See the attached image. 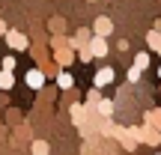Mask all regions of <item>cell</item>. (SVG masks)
<instances>
[{
    "instance_id": "cell-1",
    "label": "cell",
    "mask_w": 161,
    "mask_h": 155,
    "mask_svg": "<svg viewBox=\"0 0 161 155\" xmlns=\"http://www.w3.org/2000/svg\"><path fill=\"white\" fill-rule=\"evenodd\" d=\"M69 113H72V122L78 125V131L84 134V137H90V125H86V108L80 102H72L69 104Z\"/></svg>"
},
{
    "instance_id": "cell-2",
    "label": "cell",
    "mask_w": 161,
    "mask_h": 155,
    "mask_svg": "<svg viewBox=\"0 0 161 155\" xmlns=\"http://www.w3.org/2000/svg\"><path fill=\"white\" fill-rule=\"evenodd\" d=\"M114 80H116L114 66H102V69H96V75H92V86H96V90H104V86H110Z\"/></svg>"
},
{
    "instance_id": "cell-3",
    "label": "cell",
    "mask_w": 161,
    "mask_h": 155,
    "mask_svg": "<svg viewBox=\"0 0 161 155\" xmlns=\"http://www.w3.org/2000/svg\"><path fill=\"white\" fill-rule=\"evenodd\" d=\"M3 39H6V45H9L12 51H27V48H30V39L21 33V30H6Z\"/></svg>"
},
{
    "instance_id": "cell-4",
    "label": "cell",
    "mask_w": 161,
    "mask_h": 155,
    "mask_svg": "<svg viewBox=\"0 0 161 155\" xmlns=\"http://www.w3.org/2000/svg\"><path fill=\"white\" fill-rule=\"evenodd\" d=\"M92 36H102V39H110L114 36V21H110L108 15H98L96 21H92Z\"/></svg>"
},
{
    "instance_id": "cell-5",
    "label": "cell",
    "mask_w": 161,
    "mask_h": 155,
    "mask_svg": "<svg viewBox=\"0 0 161 155\" xmlns=\"http://www.w3.org/2000/svg\"><path fill=\"white\" fill-rule=\"evenodd\" d=\"M86 48H90L92 60H104V57L110 54V45H108V39H102V36H92V39L86 42Z\"/></svg>"
},
{
    "instance_id": "cell-6",
    "label": "cell",
    "mask_w": 161,
    "mask_h": 155,
    "mask_svg": "<svg viewBox=\"0 0 161 155\" xmlns=\"http://www.w3.org/2000/svg\"><path fill=\"white\" fill-rule=\"evenodd\" d=\"M90 39H92V30L90 27H78L75 36H69V48H72V51H78V48H84Z\"/></svg>"
},
{
    "instance_id": "cell-7",
    "label": "cell",
    "mask_w": 161,
    "mask_h": 155,
    "mask_svg": "<svg viewBox=\"0 0 161 155\" xmlns=\"http://www.w3.org/2000/svg\"><path fill=\"white\" fill-rule=\"evenodd\" d=\"M45 80H48V78H45V72H42V69H30L27 75H24V84H27L30 90H42Z\"/></svg>"
},
{
    "instance_id": "cell-8",
    "label": "cell",
    "mask_w": 161,
    "mask_h": 155,
    "mask_svg": "<svg viewBox=\"0 0 161 155\" xmlns=\"http://www.w3.org/2000/svg\"><path fill=\"white\" fill-rule=\"evenodd\" d=\"M54 63H57L60 69H69V66L75 63V51H72V48H57V51H54Z\"/></svg>"
},
{
    "instance_id": "cell-9",
    "label": "cell",
    "mask_w": 161,
    "mask_h": 155,
    "mask_svg": "<svg viewBox=\"0 0 161 155\" xmlns=\"http://www.w3.org/2000/svg\"><path fill=\"white\" fill-rule=\"evenodd\" d=\"M114 140H116V143H119L122 146V149H125V152H134V149H137V140H131V137H128V131H125V128H116V131H114Z\"/></svg>"
},
{
    "instance_id": "cell-10",
    "label": "cell",
    "mask_w": 161,
    "mask_h": 155,
    "mask_svg": "<svg viewBox=\"0 0 161 155\" xmlns=\"http://www.w3.org/2000/svg\"><path fill=\"white\" fill-rule=\"evenodd\" d=\"M54 78H57V86H60L63 92H72V90H75V75H72L69 69H60Z\"/></svg>"
},
{
    "instance_id": "cell-11",
    "label": "cell",
    "mask_w": 161,
    "mask_h": 155,
    "mask_svg": "<svg viewBox=\"0 0 161 155\" xmlns=\"http://www.w3.org/2000/svg\"><path fill=\"white\" fill-rule=\"evenodd\" d=\"M143 125L161 131V108H149V110H146V113H143Z\"/></svg>"
},
{
    "instance_id": "cell-12",
    "label": "cell",
    "mask_w": 161,
    "mask_h": 155,
    "mask_svg": "<svg viewBox=\"0 0 161 155\" xmlns=\"http://www.w3.org/2000/svg\"><path fill=\"white\" fill-rule=\"evenodd\" d=\"M92 113L110 119V116H114V102H110V98H98V104H96V110H92Z\"/></svg>"
},
{
    "instance_id": "cell-13",
    "label": "cell",
    "mask_w": 161,
    "mask_h": 155,
    "mask_svg": "<svg viewBox=\"0 0 161 155\" xmlns=\"http://www.w3.org/2000/svg\"><path fill=\"white\" fill-rule=\"evenodd\" d=\"M149 63H152V54L149 51H137V54H134V69H140V72H146V69H149Z\"/></svg>"
},
{
    "instance_id": "cell-14",
    "label": "cell",
    "mask_w": 161,
    "mask_h": 155,
    "mask_svg": "<svg viewBox=\"0 0 161 155\" xmlns=\"http://www.w3.org/2000/svg\"><path fill=\"white\" fill-rule=\"evenodd\" d=\"M48 30H51V36H66V18L54 15L51 21H48Z\"/></svg>"
},
{
    "instance_id": "cell-15",
    "label": "cell",
    "mask_w": 161,
    "mask_h": 155,
    "mask_svg": "<svg viewBox=\"0 0 161 155\" xmlns=\"http://www.w3.org/2000/svg\"><path fill=\"white\" fill-rule=\"evenodd\" d=\"M98 98H102V90H96V86H90V90H86V98H84V108H86V110H96Z\"/></svg>"
},
{
    "instance_id": "cell-16",
    "label": "cell",
    "mask_w": 161,
    "mask_h": 155,
    "mask_svg": "<svg viewBox=\"0 0 161 155\" xmlns=\"http://www.w3.org/2000/svg\"><path fill=\"white\" fill-rule=\"evenodd\" d=\"M12 86H15V72H3V69H0V90L9 92Z\"/></svg>"
},
{
    "instance_id": "cell-17",
    "label": "cell",
    "mask_w": 161,
    "mask_h": 155,
    "mask_svg": "<svg viewBox=\"0 0 161 155\" xmlns=\"http://www.w3.org/2000/svg\"><path fill=\"white\" fill-rule=\"evenodd\" d=\"M30 152L33 155H48L51 146H48V140H33V143H30Z\"/></svg>"
},
{
    "instance_id": "cell-18",
    "label": "cell",
    "mask_w": 161,
    "mask_h": 155,
    "mask_svg": "<svg viewBox=\"0 0 161 155\" xmlns=\"http://www.w3.org/2000/svg\"><path fill=\"white\" fill-rule=\"evenodd\" d=\"M15 66H18V60L12 57V54H6V57L0 60V69H3V72H15Z\"/></svg>"
},
{
    "instance_id": "cell-19",
    "label": "cell",
    "mask_w": 161,
    "mask_h": 155,
    "mask_svg": "<svg viewBox=\"0 0 161 155\" xmlns=\"http://www.w3.org/2000/svg\"><path fill=\"white\" fill-rule=\"evenodd\" d=\"M75 60H80V63H92V54H90V48H78V51H75Z\"/></svg>"
},
{
    "instance_id": "cell-20",
    "label": "cell",
    "mask_w": 161,
    "mask_h": 155,
    "mask_svg": "<svg viewBox=\"0 0 161 155\" xmlns=\"http://www.w3.org/2000/svg\"><path fill=\"white\" fill-rule=\"evenodd\" d=\"M51 48H69V36H51Z\"/></svg>"
},
{
    "instance_id": "cell-21",
    "label": "cell",
    "mask_w": 161,
    "mask_h": 155,
    "mask_svg": "<svg viewBox=\"0 0 161 155\" xmlns=\"http://www.w3.org/2000/svg\"><path fill=\"white\" fill-rule=\"evenodd\" d=\"M140 75H143V72H140V69H134V66H128V72H125L128 84H137V80H140Z\"/></svg>"
},
{
    "instance_id": "cell-22",
    "label": "cell",
    "mask_w": 161,
    "mask_h": 155,
    "mask_svg": "<svg viewBox=\"0 0 161 155\" xmlns=\"http://www.w3.org/2000/svg\"><path fill=\"white\" fill-rule=\"evenodd\" d=\"M116 51L125 54V51H128V39H119V42H116Z\"/></svg>"
},
{
    "instance_id": "cell-23",
    "label": "cell",
    "mask_w": 161,
    "mask_h": 155,
    "mask_svg": "<svg viewBox=\"0 0 161 155\" xmlns=\"http://www.w3.org/2000/svg\"><path fill=\"white\" fill-rule=\"evenodd\" d=\"M6 30H9V27H6V21H3V18H0V39H3V36H6Z\"/></svg>"
},
{
    "instance_id": "cell-24",
    "label": "cell",
    "mask_w": 161,
    "mask_h": 155,
    "mask_svg": "<svg viewBox=\"0 0 161 155\" xmlns=\"http://www.w3.org/2000/svg\"><path fill=\"white\" fill-rule=\"evenodd\" d=\"M152 30H155V33H161V18H155V27H152Z\"/></svg>"
},
{
    "instance_id": "cell-25",
    "label": "cell",
    "mask_w": 161,
    "mask_h": 155,
    "mask_svg": "<svg viewBox=\"0 0 161 155\" xmlns=\"http://www.w3.org/2000/svg\"><path fill=\"white\" fill-rule=\"evenodd\" d=\"M104 155H116V152H114V149H108V152H104Z\"/></svg>"
},
{
    "instance_id": "cell-26",
    "label": "cell",
    "mask_w": 161,
    "mask_h": 155,
    "mask_svg": "<svg viewBox=\"0 0 161 155\" xmlns=\"http://www.w3.org/2000/svg\"><path fill=\"white\" fill-rule=\"evenodd\" d=\"M158 80H161V63H158Z\"/></svg>"
},
{
    "instance_id": "cell-27",
    "label": "cell",
    "mask_w": 161,
    "mask_h": 155,
    "mask_svg": "<svg viewBox=\"0 0 161 155\" xmlns=\"http://www.w3.org/2000/svg\"><path fill=\"white\" fill-rule=\"evenodd\" d=\"M158 96H161V84H158Z\"/></svg>"
},
{
    "instance_id": "cell-28",
    "label": "cell",
    "mask_w": 161,
    "mask_h": 155,
    "mask_svg": "<svg viewBox=\"0 0 161 155\" xmlns=\"http://www.w3.org/2000/svg\"><path fill=\"white\" fill-rule=\"evenodd\" d=\"M86 3H96V0H86Z\"/></svg>"
},
{
    "instance_id": "cell-29",
    "label": "cell",
    "mask_w": 161,
    "mask_h": 155,
    "mask_svg": "<svg viewBox=\"0 0 161 155\" xmlns=\"http://www.w3.org/2000/svg\"><path fill=\"white\" fill-rule=\"evenodd\" d=\"M155 155H161V152H155Z\"/></svg>"
}]
</instances>
